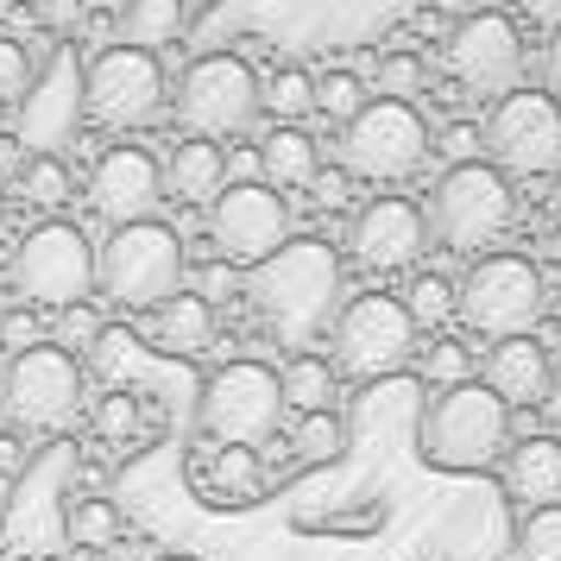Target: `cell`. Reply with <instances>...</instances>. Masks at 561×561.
Instances as JSON below:
<instances>
[{"instance_id": "obj_1", "label": "cell", "mask_w": 561, "mask_h": 561, "mask_svg": "<svg viewBox=\"0 0 561 561\" xmlns=\"http://www.w3.org/2000/svg\"><path fill=\"white\" fill-rule=\"evenodd\" d=\"M240 297L278 347L309 354V341L334 329V316H341V253L322 233H304V240L278 247L265 265H253L240 278Z\"/></svg>"}, {"instance_id": "obj_2", "label": "cell", "mask_w": 561, "mask_h": 561, "mask_svg": "<svg viewBox=\"0 0 561 561\" xmlns=\"http://www.w3.org/2000/svg\"><path fill=\"white\" fill-rule=\"evenodd\" d=\"M505 435H511V410L480 379H467L430 398L423 423H416V455L442 473H485V467L505 460Z\"/></svg>"}, {"instance_id": "obj_3", "label": "cell", "mask_w": 561, "mask_h": 561, "mask_svg": "<svg viewBox=\"0 0 561 561\" xmlns=\"http://www.w3.org/2000/svg\"><path fill=\"white\" fill-rule=\"evenodd\" d=\"M183 272H190V253L171 221H133L107 233V247H95V290L139 316L171 304L183 290Z\"/></svg>"}, {"instance_id": "obj_4", "label": "cell", "mask_w": 561, "mask_h": 561, "mask_svg": "<svg viewBox=\"0 0 561 561\" xmlns=\"http://www.w3.org/2000/svg\"><path fill=\"white\" fill-rule=\"evenodd\" d=\"M430 240H442L448 253H473L485 259L517 221V196H511V178L492 171V164H448L430 190Z\"/></svg>"}, {"instance_id": "obj_5", "label": "cell", "mask_w": 561, "mask_h": 561, "mask_svg": "<svg viewBox=\"0 0 561 561\" xmlns=\"http://www.w3.org/2000/svg\"><path fill=\"white\" fill-rule=\"evenodd\" d=\"M455 316L480 341H517V334H536V322L549 316V284L536 272V259L485 253L455 284Z\"/></svg>"}, {"instance_id": "obj_6", "label": "cell", "mask_w": 561, "mask_h": 561, "mask_svg": "<svg viewBox=\"0 0 561 561\" xmlns=\"http://www.w3.org/2000/svg\"><path fill=\"white\" fill-rule=\"evenodd\" d=\"M7 284L26 309H57L89 304L95 297V240L77 228V221H38V228L13 247V265H7Z\"/></svg>"}, {"instance_id": "obj_7", "label": "cell", "mask_w": 561, "mask_h": 561, "mask_svg": "<svg viewBox=\"0 0 561 561\" xmlns=\"http://www.w3.org/2000/svg\"><path fill=\"white\" fill-rule=\"evenodd\" d=\"M259 70L240 51H208L196 57L178 82H171V121L183 139H233L259 121Z\"/></svg>"}, {"instance_id": "obj_8", "label": "cell", "mask_w": 561, "mask_h": 561, "mask_svg": "<svg viewBox=\"0 0 561 561\" xmlns=\"http://www.w3.org/2000/svg\"><path fill=\"white\" fill-rule=\"evenodd\" d=\"M284 423V379L265 359H228L215 366L196 404V430L215 448H259Z\"/></svg>"}, {"instance_id": "obj_9", "label": "cell", "mask_w": 561, "mask_h": 561, "mask_svg": "<svg viewBox=\"0 0 561 561\" xmlns=\"http://www.w3.org/2000/svg\"><path fill=\"white\" fill-rule=\"evenodd\" d=\"M89 398V373L77 354H64L51 341H38L26 354L7 359V379H0V416L26 435H64L82 416Z\"/></svg>"}, {"instance_id": "obj_10", "label": "cell", "mask_w": 561, "mask_h": 561, "mask_svg": "<svg viewBox=\"0 0 561 561\" xmlns=\"http://www.w3.org/2000/svg\"><path fill=\"white\" fill-rule=\"evenodd\" d=\"M435 158V133L410 102H366L341 127V171L354 183H404Z\"/></svg>"}, {"instance_id": "obj_11", "label": "cell", "mask_w": 561, "mask_h": 561, "mask_svg": "<svg viewBox=\"0 0 561 561\" xmlns=\"http://www.w3.org/2000/svg\"><path fill=\"white\" fill-rule=\"evenodd\" d=\"M77 442H45L38 455L26 460V473H20V485L7 492V505H0V542L13 549V556H32L45 561L57 556V542H64V492H70V480H77Z\"/></svg>"}, {"instance_id": "obj_12", "label": "cell", "mask_w": 561, "mask_h": 561, "mask_svg": "<svg viewBox=\"0 0 561 561\" xmlns=\"http://www.w3.org/2000/svg\"><path fill=\"white\" fill-rule=\"evenodd\" d=\"M410 354H416V322L404 316L398 290H366V297L341 304V316H334V379H391L410 366Z\"/></svg>"}, {"instance_id": "obj_13", "label": "cell", "mask_w": 561, "mask_h": 561, "mask_svg": "<svg viewBox=\"0 0 561 561\" xmlns=\"http://www.w3.org/2000/svg\"><path fill=\"white\" fill-rule=\"evenodd\" d=\"M82 102H89V121L95 127L139 133L171 107V82H164V64L158 57L107 45V51H95L82 64Z\"/></svg>"}, {"instance_id": "obj_14", "label": "cell", "mask_w": 561, "mask_h": 561, "mask_svg": "<svg viewBox=\"0 0 561 561\" xmlns=\"http://www.w3.org/2000/svg\"><path fill=\"white\" fill-rule=\"evenodd\" d=\"M82 121H89V102H82L77 45H45L26 102L13 107V139L26 146V158H64V146H77Z\"/></svg>"}, {"instance_id": "obj_15", "label": "cell", "mask_w": 561, "mask_h": 561, "mask_svg": "<svg viewBox=\"0 0 561 561\" xmlns=\"http://www.w3.org/2000/svg\"><path fill=\"white\" fill-rule=\"evenodd\" d=\"M485 152L505 178H556L561 171V107L536 89H511L485 114Z\"/></svg>"}, {"instance_id": "obj_16", "label": "cell", "mask_w": 561, "mask_h": 561, "mask_svg": "<svg viewBox=\"0 0 561 561\" xmlns=\"http://www.w3.org/2000/svg\"><path fill=\"white\" fill-rule=\"evenodd\" d=\"M208 240L215 253L228 259L233 272H253L265 259L290 247V203H284L272 183H228L215 203H208Z\"/></svg>"}, {"instance_id": "obj_17", "label": "cell", "mask_w": 561, "mask_h": 561, "mask_svg": "<svg viewBox=\"0 0 561 561\" xmlns=\"http://www.w3.org/2000/svg\"><path fill=\"white\" fill-rule=\"evenodd\" d=\"M442 57H448V77H455L460 89H473V95H492V102H499V95H511L517 77H524V32H517L511 13L480 7V13H467V20L448 26Z\"/></svg>"}, {"instance_id": "obj_18", "label": "cell", "mask_w": 561, "mask_h": 561, "mask_svg": "<svg viewBox=\"0 0 561 561\" xmlns=\"http://www.w3.org/2000/svg\"><path fill=\"white\" fill-rule=\"evenodd\" d=\"M347 253L366 272H410L416 259L430 253V215L410 203V196H373L347 228Z\"/></svg>"}, {"instance_id": "obj_19", "label": "cell", "mask_w": 561, "mask_h": 561, "mask_svg": "<svg viewBox=\"0 0 561 561\" xmlns=\"http://www.w3.org/2000/svg\"><path fill=\"white\" fill-rule=\"evenodd\" d=\"M164 190V171L152 164V152L139 146H114V152L95 158L89 171V203L102 215L107 228H133V221H158V196Z\"/></svg>"}, {"instance_id": "obj_20", "label": "cell", "mask_w": 561, "mask_h": 561, "mask_svg": "<svg viewBox=\"0 0 561 561\" xmlns=\"http://www.w3.org/2000/svg\"><path fill=\"white\" fill-rule=\"evenodd\" d=\"M549 379H556V359L536 334H517V341H492L480 366V385L499 398L505 410H530L549 398Z\"/></svg>"}, {"instance_id": "obj_21", "label": "cell", "mask_w": 561, "mask_h": 561, "mask_svg": "<svg viewBox=\"0 0 561 561\" xmlns=\"http://www.w3.org/2000/svg\"><path fill=\"white\" fill-rule=\"evenodd\" d=\"M505 499L524 511L561 505V435H524L505 455Z\"/></svg>"}, {"instance_id": "obj_22", "label": "cell", "mask_w": 561, "mask_h": 561, "mask_svg": "<svg viewBox=\"0 0 561 561\" xmlns=\"http://www.w3.org/2000/svg\"><path fill=\"white\" fill-rule=\"evenodd\" d=\"M228 190V152L215 139H178L164 158V196L190 208H208Z\"/></svg>"}, {"instance_id": "obj_23", "label": "cell", "mask_w": 561, "mask_h": 561, "mask_svg": "<svg viewBox=\"0 0 561 561\" xmlns=\"http://www.w3.org/2000/svg\"><path fill=\"white\" fill-rule=\"evenodd\" d=\"M190 480L208 505H259L265 499V467H259V448H215V455H196Z\"/></svg>"}, {"instance_id": "obj_24", "label": "cell", "mask_w": 561, "mask_h": 561, "mask_svg": "<svg viewBox=\"0 0 561 561\" xmlns=\"http://www.w3.org/2000/svg\"><path fill=\"white\" fill-rule=\"evenodd\" d=\"M183 26H190V7H183V0H127V7L114 13V45L158 57L164 45L183 38Z\"/></svg>"}, {"instance_id": "obj_25", "label": "cell", "mask_w": 561, "mask_h": 561, "mask_svg": "<svg viewBox=\"0 0 561 561\" xmlns=\"http://www.w3.org/2000/svg\"><path fill=\"white\" fill-rule=\"evenodd\" d=\"M322 171V146L309 139L304 127H272L259 139V183H272V190H309V178Z\"/></svg>"}, {"instance_id": "obj_26", "label": "cell", "mask_w": 561, "mask_h": 561, "mask_svg": "<svg viewBox=\"0 0 561 561\" xmlns=\"http://www.w3.org/2000/svg\"><path fill=\"white\" fill-rule=\"evenodd\" d=\"M152 341L164 354H183V359L208 354L215 347V304H203L196 290H178L171 304L152 309Z\"/></svg>"}, {"instance_id": "obj_27", "label": "cell", "mask_w": 561, "mask_h": 561, "mask_svg": "<svg viewBox=\"0 0 561 561\" xmlns=\"http://www.w3.org/2000/svg\"><path fill=\"white\" fill-rule=\"evenodd\" d=\"M13 196L57 221L64 203L77 196V178H70V164H64V158H26V164H20V178H13Z\"/></svg>"}, {"instance_id": "obj_28", "label": "cell", "mask_w": 561, "mask_h": 561, "mask_svg": "<svg viewBox=\"0 0 561 561\" xmlns=\"http://www.w3.org/2000/svg\"><path fill=\"white\" fill-rule=\"evenodd\" d=\"M284 379V410H329L334 404V359H322V354H290V366L278 373Z\"/></svg>"}, {"instance_id": "obj_29", "label": "cell", "mask_w": 561, "mask_h": 561, "mask_svg": "<svg viewBox=\"0 0 561 561\" xmlns=\"http://www.w3.org/2000/svg\"><path fill=\"white\" fill-rule=\"evenodd\" d=\"M259 107H265L278 127H297L304 114H316V77H309V70H297V64H284L278 77L259 89Z\"/></svg>"}, {"instance_id": "obj_30", "label": "cell", "mask_w": 561, "mask_h": 561, "mask_svg": "<svg viewBox=\"0 0 561 561\" xmlns=\"http://www.w3.org/2000/svg\"><path fill=\"white\" fill-rule=\"evenodd\" d=\"M398 304L416 329H448L455 322V284L442 278V272H416L410 290H398Z\"/></svg>"}, {"instance_id": "obj_31", "label": "cell", "mask_w": 561, "mask_h": 561, "mask_svg": "<svg viewBox=\"0 0 561 561\" xmlns=\"http://www.w3.org/2000/svg\"><path fill=\"white\" fill-rule=\"evenodd\" d=\"M290 448H297L304 467H329V460H341V448H347V423H341L334 410H309L304 423H297V435H290Z\"/></svg>"}, {"instance_id": "obj_32", "label": "cell", "mask_w": 561, "mask_h": 561, "mask_svg": "<svg viewBox=\"0 0 561 561\" xmlns=\"http://www.w3.org/2000/svg\"><path fill=\"white\" fill-rule=\"evenodd\" d=\"M114 536H121L114 499H77V505L64 511V542H77V549H107Z\"/></svg>"}, {"instance_id": "obj_33", "label": "cell", "mask_w": 561, "mask_h": 561, "mask_svg": "<svg viewBox=\"0 0 561 561\" xmlns=\"http://www.w3.org/2000/svg\"><path fill=\"white\" fill-rule=\"evenodd\" d=\"M517 561H561V505H542V511H524L517 524Z\"/></svg>"}, {"instance_id": "obj_34", "label": "cell", "mask_w": 561, "mask_h": 561, "mask_svg": "<svg viewBox=\"0 0 561 561\" xmlns=\"http://www.w3.org/2000/svg\"><path fill=\"white\" fill-rule=\"evenodd\" d=\"M102 309L95 304H70V309H57L51 316V334H45V341H51V347H64V354H89V347H95V341H102Z\"/></svg>"}, {"instance_id": "obj_35", "label": "cell", "mask_w": 561, "mask_h": 561, "mask_svg": "<svg viewBox=\"0 0 561 561\" xmlns=\"http://www.w3.org/2000/svg\"><path fill=\"white\" fill-rule=\"evenodd\" d=\"M423 82H430V70H423L416 51H385L379 57V102H410L416 107Z\"/></svg>"}, {"instance_id": "obj_36", "label": "cell", "mask_w": 561, "mask_h": 561, "mask_svg": "<svg viewBox=\"0 0 561 561\" xmlns=\"http://www.w3.org/2000/svg\"><path fill=\"white\" fill-rule=\"evenodd\" d=\"M359 107L366 102H359V77L354 70H322V77H316V114H322V121L347 127Z\"/></svg>"}, {"instance_id": "obj_37", "label": "cell", "mask_w": 561, "mask_h": 561, "mask_svg": "<svg viewBox=\"0 0 561 561\" xmlns=\"http://www.w3.org/2000/svg\"><path fill=\"white\" fill-rule=\"evenodd\" d=\"M32 77H38L32 45H26V38H0V102L20 107V102H26V89H32Z\"/></svg>"}, {"instance_id": "obj_38", "label": "cell", "mask_w": 561, "mask_h": 561, "mask_svg": "<svg viewBox=\"0 0 561 561\" xmlns=\"http://www.w3.org/2000/svg\"><path fill=\"white\" fill-rule=\"evenodd\" d=\"M133 430H139L133 391H102V398H95V435H102L107 448H121V442H133Z\"/></svg>"}, {"instance_id": "obj_39", "label": "cell", "mask_w": 561, "mask_h": 561, "mask_svg": "<svg viewBox=\"0 0 561 561\" xmlns=\"http://www.w3.org/2000/svg\"><path fill=\"white\" fill-rule=\"evenodd\" d=\"M38 341H45L38 309H26L20 297H7V290H0V347H7V354H26V347H38Z\"/></svg>"}, {"instance_id": "obj_40", "label": "cell", "mask_w": 561, "mask_h": 561, "mask_svg": "<svg viewBox=\"0 0 561 561\" xmlns=\"http://www.w3.org/2000/svg\"><path fill=\"white\" fill-rule=\"evenodd\" d=\"M89 359H95V373H133V366H139V341H133L127 329H102V341H95V347H89Z\"/></svg>"}, {"instance_id": "obj_41", "label": "cell", "mask_w": 561, "mask_h": 561, "mask_svg": "<svg viewBox=\"0 0 561 561\" xmlns=\"http://www.w3.org/2000/svg\"><path fill=\"white\" fill-rule=\"evenodd\" d=\"M435 152L448 158V164H480L485 158V133L473 127V121H455V127L435 133Z\"/></svg>"}, {"instance_id": "obj_42", "label": "cell", "mask_w": 561, "mask_h": 561, "mask_svg": "<svg viewBox=\"0 0 561 561\" xmlns=\"http://www.w3.org/2000/svg\"><path fill=\"white\" fill-rule=\"evenodd\" d=\"M309 203L316 208H347L354 203V178H347L341 164H322V171L309 178Z\"/></svg>"}, {"instance_id": "obj_43", "label": "cell", "mask_w": 561, "mask_h": 561, "mask_svg": "<svg viewBox=\"0 0 561 561\" xmlns=\"http://www.w3.org/2000/svg\"><path fill=\"white\" fill-rule=\"evenodd\" d=\"M38 20H45V32H51L57 45H70L77 26L89 20V7H82V0H45V7H38Z\"/></svg>"}, {"instance_id": "obj_44", "label": "cell", "mask_w": 561, "mask_h": 561, "mask_svg": "<svg viewBox=\"0 0 561 561\" xmlns=\"http://www.w3.org/2000/svg\"><path fill=\"white\" fill-rule=\"evenodd\" d=\"M430 379L448 391V385H467V347L460 341H435L430 347Z\"/></svg>"}, {"instance_id": "obj_45", "label": "cell", "mask_w": 561, "mask_h": 561, "mask_svg": "<svg viewBox=\"0 0 561 561\" xmlns=\"http://www.w3.org/2000/svg\"><path fill=\"white\" fill-rule=\"evenodd\" d=\"M196 297H203V304H221V297H240V272H233L228 259H215V265H203V272H196Z\"/></svg>"}, {"instance_id": "obj_46", "label": "cell", "mask_w": 561, "mask_h": 561, "mask_svg": "<svg viewBox=\"0 0 561 561\" xmlns=\"http://www.w3.org/2000/svg\"><path fill=\"white\" fill-rule=\"evenodd\" d=\"M542 82H549L542 95H549V102L561 107V32H549V57H542Z\"/></svg>"}, {"instance_id": "obj_47", "label": "cell", "mask_w": 561, "mask_h": 561, "mask_svg": "<svg viewBox=\"0 0 561 561\" xmlns=\"http://www.w3.org/2000/svg\"><path fill=\"white\" fill-rule=\"evenodd\" d=\"M524 13H530L536 26H549V32H561V0H517Z\"/></svg>"}, {"instance_id": "obj_48", "label": "cell", "mask_w": 561, "mask_h": 561, "mask_svg": "<svg viewBox=\"0 0 561 561\" xmlns=\"http://www.w3.org/2000/svg\"><path fill=\"white\" fill-rule=\"evenodd\" d=\"M542 410H549V423L561 430V366H556V379H549V398H542Z\"/></svg>"}, {"instance_id": "obj_49", "label": "cell", "mask_w": 561, "mask_h": 561, "mask_svg": "<svg viewBox=\"0 0 561 561\" xmlns=\"http://www.w3.org/2000/svg\"><path fill=\"white\" fill-rule=\"evenodd\" d=\"M549 221L561 228V171H556V190H549Z\"/></svg>"}, {"instance_id": "obj_50", "label": "cell", "mask_w": 561, "mask_h": 561, "mask_svg": "<svg viewBox=\"0 0 561 561\" xmlns=\"http://www.w3.org/2000/svg\"><path fill=\"white\" fill-rule=\"evenodd\" d=\"M82 7H89V13H121L127 0H82Z\"/></svg>"}, {"instance_id": "obj_51", "label": "cell", "mask_w": 561, "mask_h": 561, "mask_svg": "<svg viewBox=\"0 0 561 561\" xmlns=\"http://www.w3.org/2000/svg\"><path fill=\"white\" fill-rule=\"evenodd\" d=\"M0 240H7V190H0Z\"/></svg>"}, {"instance_id": "obj_52", "label": "cell", "mask_w": 561, "mask_h": 561, "mask_svg": "<svg viewBox=\"0 0 561 561\" xmlns=\"http://www.w3.org/2000/svg\"><path fill=\"white\" fill-rule=\"evenodd\" d=\"M0 7H45V0H0Z\"/></svg>"}, {"instance_id": "obj_53", "label": "cell", "mask_w": 561, "mask_h": 561, "mask_svg": "<svg viewBox=\"0 0 561 561\" xmlns=\"http://www.w3.org/2000/svg\"><path fill=\"white\" fill-rule=\"evenodd\" d=\"M435 7H442V13H460V0H435Z\"/></svg>"}, {"instance_id": "obj_54", "label": "cell", "mask_w": 561, "mask_h": 561, "mask_svg": "<svg viewBox=\"0 0 561 561\" xmlns=\"http://www.w3.org/2000/svg\"><path fill=\"white\" fill-rule=\"evenodd\" d=\"M0 139H7V102H0Z\"/></svg>"}, {"instance_id": "obj_55", "label": "cell", "mask_w": 561, "mask_h": 561, "mask_svg": "<svg viewBox=\"0 0 561 561\" xmlns=\"http://www.w3.org/2000/svg\"><path fill=\"white\" fill-rule=\"evenodd\" d=\"M158 561H196V556H158Z\"/></svg>"}, {"instance_id": "obj_56", "label": "cell", "mask_w": 561, "mask_h": 561, "mask_svg": "<svg viewBox=\"0 0 561 561\" xmlns=\"http://www.w3.org/2000/svg\"><path fill=\"white\" fill-rule=\"evenodd\" d=\"M183 7H190V13H196V7H208V0H183Z\"/></svg>"}, {"instance_id": "obj_57", "label": "cell", "mask_w": 561, "mask_h": 561, "mask_svg": "<svg viewBox=\"0 0 561 561\" xmlns=\"http://www.w3.org/2000/svg\"><path fill=\"white\" fill-rule=\"evenodd\" d=\"M45 561H70V556H45Z\"/></svg>"}, {"instance_id": "obj_58", "label": "cell", "mask_w": 561, "mask_h": 561, "mask_svg": "<svg viewBox=\"0 0 561 561\" xmlns=\"http://www.w3.org/2000/svg\"><path fill=\"white\" fill-rule=\"evenodd\" d=\"M0 430H7V416H0Z\"/></svg>"}]
</instances>
